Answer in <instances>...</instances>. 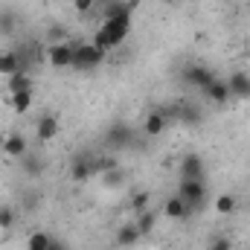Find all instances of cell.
<instances>
[{"mask_svg": "<svg viewBox=\"0 0 250 250\" xmlns=\"http://www.w3.org/2000/svg\"><path fill=\"white\" fill-rule=\"evenodd\" d=\"M47 250H64V245H62V242H56V239H53V245H50Z\"/></svg>", "mask_w": 250, "mask_h": 250, "instance_id": "484cf974", "label": "cell"}, {"mask_svg": "<svg viewBox=\"0 0 250 250\" xmlns=\"http://www.w3.org/2000/svg\"><path fill=\"white\" fill-rule=\"evenodd\" d=\"M233 209H236V198L233 195H218L215 198V212L218 215H230Z\"/></svg>", "mask_w": 250, "mask_h": 250, "instance_id": "ffe728a7", "label": "cell"}, {"mask_svg": "<svg viewBox=\"0 0 250 250\" xmlns=\"http://www.w3.org/2000/svg\"><path fill=\"white\" fill-rule=\"evenodd\" d=\"M35 131H38V140H41V143H50V140H56V137H59V120H56L53 114H47V117H41V120H38Z\"/></svg>", "mask_w": 250, "mask_h": 250, "instance_id": "ba28073f", "label": "cell"}, {"mask_svg": "<svg viewBox=\"0 0 250 250\" xmlns=\"http://www.w3.org/2000/svg\"><path fill=\"white\" fill-rule=\"evenodd\" d=\"M134 224H137V230L146 236V233H151V230H154V224H157V215H154L151 209H143V212H137V221H134Z\"/></svg>", "mask_w": 250, "mask_h": 250, "instance_id": "e0dca14e", "label": "cell"}, {"mask_svg": "<svg viewBox=\"0 0 250 250\" xmlns=\"http://www.w3.org/2000/svg\"><path fill=\"white\" fill-rule=\"evenodd\" d=\"M93 3H96V0H73V6H76L79 12H90V9H93Z\"/></svg>", "mask_w": 250, "mask_h": 250, "instance_id": "cb8c5ba5", "label": "cell"}, {"mask_svg": "<svg viewBox=\"0 0 250 250\" xmlns=\"http://www.w3.org/2000/svg\"><path fill=\"white\" fill-rule=\"evenodd\" d=\"M18 70H23V62H21V56H18L15 50H6V53H0V76H3V79L15 76Z\"/></svg>", "mask_w": 250, "mask_h": 250, "instance_id": "9c48e42d", "label": "cell"}, {"mask_svg": "<svg viewBox=\"0 0 250 250\" xmlns=\"http://www.w3.org/2000/svg\"><path fill=\"white\" fill-rule=\"evenodd\" d=\"M209 250H233V245H230L227 239H215V242H212V248H209Z\"/></svg>", "mask_w": 250, "mask_h": 250, "instance_id": "d4e9b609", "label": "cell"}, {"mask_svg": "<svg viewBox=\"0 0 250 250\" xmlns=\"http://www.w3.org/2000/svg\"><path fill=\"white\" fill-rule=\"evenodd\" d=\"M26 137H21V134H9L6 140H3V151L9 154V157H26Z\"/></svg>", "mask_w": 250, "mask_h": 250, "instance_id": "8fae6325", "label": "cell"}, {"mask_svg": "<svg viewBox=\"0 0 250 250\" xmlns=\"http://www.w3.org/2000/svg\"><path fill=\"white\" fill-rule=\"evenodd\" d=\"M178 195L184 198V204H187L189 209H198L207 201V187H204V181H187V178H181Z\"/></svg>", "mask_w": 250, "mask_h": 250, "instance_id": "3957f363", "label": "cell"}, {"mask_svg": "<svg viewBox=\"0 0 250 250\" xmlns=\"http://www.w3.org/2000/svg\"><path fill=\"white\" fill-rule=\"evenodd\" d=\"M128 32H131V6L114 3V6H108L105 18H102L96 35H93V44L108 53V50H114V47L123 44L125 38H128Z\"/></svg>", "mask_w": 250, "mask_h": 250, "instance_id": "6da1fadb", "label": "cell"}, {"mask_svg": "<svg viewBox=\"0 0 250 250\" xmlns=\"http://www.w3.org/2000/svg\"><path fill=\"white\" fill-rule=\"evenodd\" d=\"M163 212H166L169 218H178V221H181V218H187V215L192 212V209H189L187 204H184V198H181V195H172V198L166 201V207H163Z\"/></svg>", "mask_w": 250, "mask_h": 250, "instance_id": "2e32d148", "label": "cell"}, {"mask_svg": "<svg viewBox=\"0 0 250 250\" xmlns=\"http://www.w3.org/2000/svg\"><path fill=\"white\" fill-rule=\"evenodd\" d=\"M140 239H143V233L137 230L134 221H128V224H123V227L117 230V245H123V248H134Z\"/></svg>", "mask_w": 250, "mask_h": 250, "instance_id": "7c38bea8", "label": "cell"}, {"mask_svg": "<svg viewBox=\"0 0 250 250\" xmlns=\"http://www.w3.org/2000/svg\"><path fill=\"white\" fill-rule=\"evenodd\" d=\"M184 76H187V82L192 84V87H201V90H207V87H209V84L218 79V76H215L209 67H201V64H192Z\"/></svg>", "mask_w": 250, "mask_h": 250, "instance_id": "5b68a950", "label": "cell"}, {"mask_svg": "<svg viewBox=\"0 0 250 250\" xmlns=\"http://www.w3.org/2000/svg\"><path fill=\"white\" fill-rule=\"evenodd\" d=\"M90 175H93V166H90L87 160H76V163L70 166V178H73V181H87Z\"/></svg>", "mask_w": 250, "mask_h": 250, "instance_id": "ac0fdd59", "label": "cell"}, {"mask_svg": "<svg viewBox=\"0 0 250 250\" xmlns=\"http://www.w3.org/2000/svg\"><path fill=\"white\" fill-rule=\"evenodd\" d=\"M181 178L187 181H204V157L201 154H184L181 160Z\"/></svg>", "mask_w": 250, "mask_h": 250, "instance_id": "277c9868", "label": "cell"}, {"mask_svg": "<svg viewBox=\"0 0 250 250\" xmlns=\"http://www.w3.org/2000/svg\"><path fill=\"white\" fill-rule=\"evenodd\" d=\"M50 245H53V236H47V233H41V230H38V233H32V236H29L26 250H47Z\"/></svg>", "mask_w": 250, "mask_h": 250, "instance_id": "d6986e66", "label": "cell"}, {"mask_svg": "<svg viewBox=\"0 0 250 250\" xmlns=\"http://www.w3.org/2000/svg\"><path fill=\"white\" fill-rule=\"evenodd\" d=\"M47 62L53 67H73V47L70 44H50L47 47Z\"/></svg>", "mask_w": 250, "mask_h": 250, "instance_id": "8992f818", "label": "cell"}, {"mask_svg": "<svg viewBox=\"0 0 250 250\" xmlns=\"http://www.w3.org/2000/svg\"><path fill=\"white\" fill-rule=\"evenodd\" d=\"M6 90H9V96H12V93H21V90H32L29 73H26V70H18L15 76H9V79H6Z\"/></svg>", "mask_w": 250, "mask_h": 250, "instance_id": "4fadbf2b", "label": "cell"}, {"mask_svg": "<svg viewBox=\"0 0 250 250\" xmlns=\"http://www.w3.org/2000/svg\"><path fill=\"white\" fill-rule=\"evenodd\" d=\"M111 140H117V143H128V128H123V125L114 128V131H111Z\"/></svg>", "mask_w": 250, "mask_h": 250, "instance_id": "603a6c76", "label": "cell"}, {"mask_svg": "<svg viewBox=\"0 0 250 250\" xmlns=\"http://www.w3.org/2000/svg\"><path fill=\"white\" fill-rule=\"evenodd\" d=\"M227 87H230V96L250 99V76L248 73H233V76L227 79Z\"/></svg>", "mask_w": 250, "mask_h": 250, "instance_id": "52a82bcc", "label": "cell"}, {"mask_svg": "<svg viewBox=\"0 0 250 250\" xmlns=\"http://www.w3.org/2000/svg\"><path fill=\"white\" fill-rule=\"evenodd\" d=\"M105 62V50H99L93 41L73 47V70H93Z\"/></svg>", "mask_w": 250, "mask_h": 250, "instance_id": "7a4b0ae2", "label": "cell"}, {"mask_svg": "<svg viewBox=\"0 0 250 250\" xmlns=\"http://www.w3.org/2000/svg\"><path fill=\"white\" fill-rule=\"evenodd\" d=\"M143 131H146L148 137H160V134L166 131V114H160V111L148 114V117H146V123H143Z\"/></svg>", "mask_w": 250, "mask_h": 250, "instance_id": "9a60e30c", "label": "cell"}, {"mask_svg": "<svg viewBox=\"0 0 250 250\" xmlns=\"http://www.w3.org/2000/svg\"><path fill=\"white\" fill-rule=\"evenodd\" d=\"M148 201H151V195H148V192H137V195H134V201H131V207H134L137 212H143V209H148Z\"/></svg>", "mask_w": 250, "mask_h": 250, "instance_id": "7402d4cb", "label": "cell"}, {"mask_svg": "<svg viewBox=\"0 0 250 250\" xmlns=\"http://www.w3.org/2000/svg\"><path fill=\"white\" fill-rule=\"evenodd\" d=\"M15 224V209L12 207H0V230H9Z\"/></svg>", "mask_w": 250, "mask_h": 250, "instance_id": "44dd1931", "label": "cell"}, {"mask_svg": "<svg viewBox=\"0 0 250 250\" xmlns=\"http://www.w3.org/2000/svg\"><path fill=\"white\" fill-rule=\"evenodd\" d=\"M212 102H218V105H224V102H230L233 96H230V87H227V79H215L207 90H204Z\"/></svg>", "mask_w": 250, "mask_h": 250, "instance_id": "5bb4252c", "label": "cell"}, {"mask_svg": "<svg viewBox=\"0 0 250 250\" xmlns=\"http://www.w3.org/2000/svg\"><path fill=\"white\" fill-rule=\"evenodd\" d=\"M32 102H35V90H21V93H12L9 96V108L15 114H26L32 108Z\"/></svg>", "mask_w": 250, "mask_h": 250, "instance_id": "30bf717a", "label": "cell"}]
</instances>
